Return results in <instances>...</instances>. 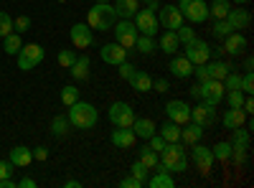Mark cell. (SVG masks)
<instances>
[{
    "label": "cell",
    "mask_w": 254,
    "mask_h": 188,
    "mask_svg": "<svg viewBox=\"0 0 254 188\" xmlns=\"http://www.w3.org/2000/svg\"><path fill=\"white\" fill-rule=\"evenodd\" d=\"M137 3H147V0H137Z\"/></svg>",
    "instance_id": "62"
},
{
    "label": "cell",
    "mask_w": 254,
    "mask_h": 188,
    "mask_svg": "<svg viewBox=\"0 0 254 188\" xmlns=\"http://www.w3.org/2000/svg\"><path fill=\"white\" fill-rule=\"evenodd\" d=\"M69 122H71V127H76V130H92V127H97V122H99V115H97V110H94V104H89V102H74V104H69Z\"/></svg>",
    "instance_id": "2"
},
{
    "label": "cell",
    "mask_w": 254,
    "mask_h": 188,
    "mask_svg": "<svg viewBox=\"0 0 254 188\" xmlns=\"http://www.w3.org/2000/svg\"><path fill=\"white\" fill-rule=\"evenodd\" d=\"M224 89H226V92H229V89H242V74L231 69V71L224 76Z\"/></svg>",
    "instance_id": "40"
},
{
    "label": "cell",
    "mask_w": 254,
    "mask_h": 188,
    "mask_svg": "<svg viewBox=\"0 0 254 188\" xmlns=\"http://www.w3.org/2000/svg\"><path fill=\"white\" fill-rule=\"evenodd\" d=\"M33 158H36V160H46V158H49V148H36V150H33Z\"/></svg>",
    "instance_id": "55"
},
{
    "label": "cell",
    "mask_w": 254,
    "mask_h": 188,
    "mask_svg": "<svg viewBox=\"0 0 254 188\" xmlns=\"http://www.w3.org/2000/svg\"><path fill=\"white\" fill-rule=\"evenodd\" d=\"M145 183L150 186V188H173V186H176V178H173V173L163 171V168H160V163H158L155 173H153V176H147Z\"/></svg>",
    "instance_id": "22"
},
{
    "label": "cell",
    "mask_w": 254,
    "mask_h": 188,
    "mask_svg": "<svg viewBox=\"0 0 254 188\" xmlns=\"http://www.w3.org/2000/svg\"><path fill=\"white\" fill-rule=\"evenodd\" d=\"M226 23L231 26V31H244L252 23V15H249L247 8H231L226 13Z\"/></svg>",
    "instance_id": "19"
},
{
    "label": "cell",
    "mask_w": 254,
    "mask_h": 188,
    "mask_svg": "<svg viewBox=\"0 0 254 188\" xmlns=\"http://www.w3.org/2000/svg\"><path fill=\"white\" fill-rule=\"evenodd\" d=\"M20 46H23V41H20V33H15V31L3 38V51H5L8 56H15V54L20 51Z\"/></svg>",
    "instance_id": "35"
},
{
    "label": "cell",
    "mask_w": 254,
    "mask_h": 188,
    "mask_svg": "<svg viewBox=\"0 0 254 188\" xmlns=\"http://www.w3.org/2000/svg\"><path fill=\"white\" fill-rule=\"evenodd\" d=\"M231 3H237V5H247L249 0H231Z\"/></svg>",
    "instance_id": "60"
},
{
    "label": "cell",
    "mask_w": 254,
    "mask_h": 188,
    "mask_svg": "<svg viewBox=\"0 0 254 188\" xmlns=\"http://www.w3.org/2000/svg\"><path fill=\"white\" fill-rule=\"evenodd\" d=\"M188 92H190V97H193V99H201L206 104H219L224 99V94H226L224 81H219V79H208V81H203V84L190 87Z\"/></svg>",
    "instance_id": "4"
},
{
    "label": "cell",
    "mask_w": 254,
    "mask_h": 188,
    "mask_svg": "<svg viewBox=\"0 0 254 188\" xmlns=\"http://www.w3.org/2000/svg\"><path fill=\"white\" fill-rule=\"evenodd\" d=\"M18 188H36V181L33 178H20L18 181Z\"/></svg>",
    "instance_id": "56"
},
{
    "label": "cell",
    "mask_w": 254,
    "mask_h": 188,
    "mask_svg": "<svg viewBox=\"0 0 254 188\" xmlns=\"http://www.w3.org/2000/svg\"><path fill=\"white\" fill-rule=\"evenodd\" d=\"M229 10H231V0H214V3H208V15H214L216 20L226 18Z\"/></svg>",
    "instance_id": "36"
},
{
    "label": "cell",
    "mask_w": 254,
    "mask_h": 188,
    "mask_svg": "<svg viewBox=\"0 0 254 188\" xmlns=\"http://www.w3.org/2000/svg\"><path fill=\"white\" fill-rule=\"evenodd\" d=\"M147 145H150V148H153L155 153H160V150L165 148V140H163V135H160V132H155L153 137H147Z\"/></svg>",
    "instance_id": "50"
},
{
    "label": "cell",
    "mask_w": 254,
    "mask_h": 188,
    "mask_svg": "<svg viewBox=\"0 0 254 188\" xmlns=\"http://www.w3.org/2000/svg\"><path fill=\"white\" fill-rule=\"evenodd\" d=\"M190 120L198 122L201 127H208V125H214V122H216V104L198 102L196 107H190Z\"/></svg>",
    "instance_id": "14"
},
{
    "label": "cell",
    "mask_w": 254,
    "mask_h": 188,
    "mask_svg": "<svg viewBox=\"0 0 254 188\" xmlns=\"http://www.w3.org/2000/svg\"><path fill=\"white\" fill-rule=\"evenodd\" d=\"M8 33H13V18L0 10V38H5Z\"/></svg>",
    "instance_id": "45"
},
{
    "label": "cell",
    "mask_w": 254,
    "mask_h": 188,
    "mask_svg": "<svg viewBox=\"0 0 254 188\" xmlns=\"http://www.w3.org/2000/svg\"><path fill=\"white\" fill-rule=\"evenodd\" d=\"M206 66H208V71H211V79H219V81H224V76L234 69L229 64V61H221V59H216V61H206Z\"/></svg>",
    "instance_id": "29"
},
{
    "label": "cell",
    "mask_w": 254,
    "mask_h": 188,
    "mask_svg": "<svg viewBox=\"0 0 254 188\" xmlns=\"http://www.w3.org/2000/svg\"><path fill=\"white\" fill-rule=\"evenodd\" d=\"M94 3H112V0H94Z\"/></svg>",
    "instance_id": "61"
},
{
    "label": "cell",
    "mask_w": 254,
    "mask_h": 188,
    "mask_svg": "<svg viewBox=\"0 0 254 188\" xmlns=\"http://www.w3.org/2000/svg\"><path fill=\"white\" fill-rule=\"evenodd\" d=\"M13 165H18V168H28V165L33 163V150L26 148V145H15V148L10 150V158H8Z\"/></svg>",
    "instance_id": "24"
},
{
    "label": "cell",
    "mask_w": 254,
    "mask_h": 188,
    "mask_svg": "<svg viewBox=\"0 0 254 188\" xmlns=\"http://www.w3.org/2000/svg\"><path fill=\"white\" fill-rule=\"evenodd\" d=\"M117 71H120V76H122V79H130V76H132V71H135V66L125 59L122 64H117Z\"/></svg>",
    "instance_id": "51"
},
{
    "label": "cell",
    "mask_w": 254,
    "mask_h": 188,
    "mask_svg": "<svg viewBox=\"0 0 254 188\" xmlns=\"http://www.w3.org/2000/svg\"><path fill=\"white\" fill-rule=\"evenodd\" d=\"M176 36H178V41H181V46H186V44H190V41L196 38V28H190V26H181V28L176 31Z\"/></svg>",
    "instance_id": "42"
},
{
    "label": "cell",
    "mask_w": 254,
    "mask_h": 188,
    "mask_svg": "<svg viewBox=\"0 0 254 188\" xmlns=\"http://www.w3.org/2000/svg\"><path fill=\"white\" fill-rule=\"evenodd\" d=\"M135 49L140 51V54H153L155 49H158V44H155V38L153 36H142V33H137V41H135Z\"/></svg>",
    "instance_id": "37"
},
{
    "label": "cell",
    "mask_w": 254,
    "mask_h": 188,
    "mask_svg": "<svg viewBox=\"0 0 254 188\" xmlns=\"http://www.w3.org/2000/svg\"><path fill=\"white\" fill-rule=\"evenodd\" d=\"M183 56L190 61V64H206V61L211 59V46L206 44V41H201L198 36L190 41V44H186V51H183Z\"/></svg>",
    "instance_id": "10"
},
{
    "label": "cell",
    "mask_w": 254,
    "mask_h": 188,
    "mask_svg": "<svg viewBox=\"0 0 254 188\" xmlns=\"http://www.w3.org/2000/svg\"><path fill=\"white\" fill-rule=\"evenodd\" d=\"M190 160L196 163V168L203 176H208L211 168H214V153H211V148H206V145H201V142L190 145Z\"/></svg>",
    "instance_id": "11"
},
{
    "label": "cell",
    "mask_w": 254,
    "mask_h": 188,
    "mask_svg": "<svg viewBox=\"0 0 254 188\" xmlns=\"http://www.w3.org/2000/svg\"><path fill=\"white\" fill-rule=\"evenodd\" d=\"M59 3H66V0H59Z\"/></svg>",
    "instance_id": "63"
},
{
    "label": "cell",
    "mask_w": 254,
    "mask_h": 188,
    "mask_svg": "<svg viewBox=\"0 0 254 188\" xmlns=\"http://www.w3.org/2000/svg\"><path fill=\"white\" fill-rule=\"evenodd\" d=\"M76 99H79V89H76L74 84H69V87L61 89V102L66 104V107H69V104H74Z\"/></svg>",
    "instance_id": "43"
},
{
    "label": "cell",
    "mask_w": 254,
    "mask_h": 188,
    "mask_svg": "<svg viewBox=\"0 0 254 188\" xmlns=\"http://www.w3.org/2000/svg\"><path fill=\"white\" fill-rule=\"evenodd\" d=\"M135 28H137V33H142V36H158V13L155 10H150V8H142V10H137L135 13Z\"/></svg>",
    "instance_id": "9"
},
{
    "label": "cell",
    "mask_w": 254,
    "mask_h": 188,
    "mask_svg": "<svg viewBox=\"0 0 254 188\" xmlns=\"http://www.w3.org/2000/svg\"><path fill=\"white\" fill-rule=\"evenodd\" d=\"M137 8H140L137 0H117V3H115V13H117V18H135Z\"/></svg>",
    "instance_id": "31"
},
{
    "label": "cell",
    "mask_w": 254,
    "mask_h": 188,
    "mask_svg": "<svg viewBox=\"0 0 254 188\" xmlns=\"http://www.w3.org/2000/svg\"><path fill=\"white\" fill-rule=\"evenodd\" d=\"M224 54H229V56H239V54H244L247 51V38L242 36V31H231L226 38H224Z\"/></svg>",
    "instance_id": "17"
},
{
    "label": "cell",
    "mask_w": 254,
    "mask_h": 188,
    "mask_svg": "<svg viewBox=\"0 0 254 188\" xmlns=\"http://www.w3.org/2000/svg\"><path fill=\"white\" fill-rule=\"evenodd\" d=\"M130 171H132V176H135V178H140L142 183L147 181V176H150V168H147V165H145L142 160H135Z\"/></svg>",
    "instance_id": "44"
},
{
    "label": "cell",
    "mask_w": 254,
    "mask_h": 188,
    "mask_svg": "<svg viewBox=\"0 0 254 188\" xmlns=\"http://www.w3.org/2000/svg\"><path fill=\"white\" fill-rule=\"evenodd\" d=\"M221 125H224L226 130L244 127V125H247V115H244V110H234V107H229V110L224 112V117H221Z\"/></svg>",
    "instance_id": "25"
},
{
    "label": "cell",
    "mask_w": 254,
    "mask_h": 188,
    "mask_svg": "<svg viewBox=\"0 0 254 188\" xmlns=\"http://www.w3.org/2000/svg\"><path fill=\"white\" fill-rule=\"evenodd\" d=\"M160 135L165 142H181V125H176L173 120H168L160 125Z\"/></svg>",
    "instance_id": "32"
},
{
    "label": "cell",
    "mask_w": 254,
    "mask_h": 188,
    "mask_svg": "<svg viewBox=\"0 0 254 188\" xmlns=\"http://www.w3.org/2000/svg\"><path fill=\"white\" fill-rule=\"evenodd\" d=\"M252 66H254V61H252V56H247L244 59V71H252Z\"/></svg>",
    "instance_id": "59"
},
{
    "label": "cell",
    "mask_w": 254,
    "mask_h": 188,
    "mask_svg": "<svg viewBox=\"0 0 254 188\" xmlns=\"http://www.w3.org/2000/svg\"><path fill=\"white\" fill-rule=\"evenodd\" d=\"M201 135H203V127L198 122L188 120L186 125H181V142L183 145H193V142H201Z\"/></svg>",
    "instance_id": "21"
},
{
    "label": "cell",
    "mask_w": 254,
    "mask_h": 188,
    "mask_svg": "<svg viewBox=\"0 0 254 188\" xmlns=\"http://www.w3.org/2000/svg\"><path fill=\"white\" fill-rule=\"evenodd\" d=\"M69 127H71V122H69V117H64V115H56L51 120V135L54 137H66Z\"/></svg>",
    "instance_id": "34"
},
{
    "label": "cell",
    "mask_w": 254,
    "mask_h": 188,
    "mask_svg": "<svg viewBox=\"0 0 254 188\" xmlns=\"http://www.w3.org/2000/svg\"><path fill=\"white\" fill-rule=\"evenodd\" d=\"M112 31H115V41L122 46V49H135V41H137V28H135V23L130 18H120L117 23L112 26Z\"/></svg>",
    "instance_id": "7"
},
{
    "label": "cell",
    "mask_w": 254,
    "mask_h": 188,
    "mask_svg": "<svg viewBox=\"0 0 254 188\" xmlns=\"http://www.w3.org/2000/svg\"><path fill=\"white\" fill-rule=\"evenodd\" d=\"M158 23L165 31H178L183 26V15H181L178 5H160L158 8Z\"/></svg>",
    "instance_id": "12"
},
{
    "label": "cell",
    "mask_w": 254,
    "mask_h": 188,
    "mask_svg": "<svg viewBox=\"0 0 254 188\" xmlns=\"http://www.w3.org/2000/svg\"><path fill=\"white\" fill-rule=\"evenodd\" d=\"M13 31H15V33L31 31V18H28V15H18V18L13 20Z\"/></svg>",
    "instance_id": "46"
},
{
    "label": "cell",
    "mask_w": 254,
    "mask_h": 188,
    "mask_svg": "<svg viewBox=\"0 0 254 188\" xmlns=\"http://www.w3.org/2000/svg\"><path fill=\"white\" fill-rule=\"evenodd\" d=\"M211 153H214V160H229L231 158V142H226V140H221V142H216L214 148H211Z\"/></svg>",
    "instance_id": "38"
},
{
    "label": "cell",
    "mask_w": 254,
    "mask_h": 188,
    "mask_svg": "<svg viewBox=\"0 0 254 188\" xmlns=\"http://www.w3.org/2000/svg\"><path fill=\"white\" fill-rule=\"evenodd\" d=\"M158 158H160V168L168 173H183L188 168V155L181 142H165V148L158 153Z\"/></svg>",
    "instance_id": "1"
},
{
    "label": "cell",
    "mask_w": 254,
    "mask_h": 188,
    "mask_svg": "<svg viewBox=\"0 0 254 188\" xmlns=\"http://www.w3.org/2000/svg\"><path fill=\"white\" fill-rule=\"evenodd\" d=\"M165 115H168V120H173L176 125H186L190 120V104L183 102V99H171L165 104Z\"/></svg>",
    "instance_id": "13"
},
{
    "label": "cell",
    "mask_w": 254,
    "mask_h": 188,
    "mask_svg": "<svg viewBox=\"0 0 254 188\" xmlns=\"http://www.w3.org/2000/svg\"><path fill=\"white\" fill-rule=\"evenodd\" d=\"M132 132H135L137 137L147 140V137H153V135L158 132V125H155L150 117H135V122H132Z\"/></svg>",
    "instance_id": "23"
},
{
    "label": "cell",
    "mask_w": 254,
    "mask_h": 188,
    "mask_svg": "<svg viewBox=\"0 0 254 188\" xmlns=\"http://www.w3.org/2000/svg\"><path fill=\"white\" fill-rule=\"evenodd\" d=\"M127 81H130V87L135 89V92H150L153 89V76L150 74H147V71H132V76L130 79H127Z\"/></svg>",
    "instance_id": "27"
},
{
    "label": "cell",
    "mask_w": 254,
    "mask_h": 188,
    "mask_svg": "<svg viewBox=\"0 0 254 188\" xmlns=\"http://www.w3.org/2000/svg\"><path fill=\"white\" fill-rule=\"evenodd\" d=\"M44 56H46V51H44V46H38V44L20 46V51L15 54L18 69H20V71H31V69H36L41 61H44Z\"/></svg>",
    "instance_id": "5"
},
{
    "label": "cell",
    "mask_w": 254,
    "mask_h": 188,
    "mask_svg": "<svg viewBox=\"0 0 254 188\" xmlns=\"http://www.w3.org/2000/svg\"><path fill=\"white\" fill-rule=\"evenodd\" d=\"M242 92L244 94H254V74L252 71H244L242 74Z\"/></svg>",
    "instance_id": "48"
},
{
    "label": "cell",
    "mask_w": 254,
    "mask_h": 188,
    "mask_svg": "<svg viewBox=\"0 0 254 188\" xmlns=\"http://www.w3.org/2000/svg\"><path fill=\"white\" fill-rule=\"evenodd\" d=\"M74 59H76V51H71V49H64V51H59V56H56L59 66H64V69H69V66L74 64Z\"/></svg>",
    "instance_id": "41"
},
{
    "label": "cell",
    "mask_w": 254,
    "mask_h": 188,
    "mask_svg": "<svg viewBox=\"0 0 254 188\" xmlns=\"http://www.w3.org/2000/svg\"><path fill=\"white\" fill-rule=\"evenodd\" d=\"M99 56H102L104 64L117 66V64H122V61L127 59V49H122L117 41H112V44H104V46L99 49Z\"/></svg>",
    "instance_id": "16"
},
{
    "label": "cell",
    "mask_w": 254,
    "mask_h": 188,
    "mask_svg": "<svg viewBox=\"0 0 254 188\" xmlns=\"http://www.w3.org/2000/svg\"><path fill=\"white\" fill-rule=\"evenodd\" d=\"M89 64H92V61H89V56H76L74 59V64L69 66V74L76 79V81H87L89 79Z\"/></svg>",
    "instance_id": "26"
},
{
    "label": "cell",
    "mask_w": 254,
    "mask_h": 188,
    "mask_svg": "<svg viewBox=\"0 0 254 188\" xmlns=\"http://www.w3.org/2000/svg\"><path fill=\"white\" fill-rule=\"evenodd\" d=\"M247 155H249V150H234V148H231V158L229 160H234L237 168H244V165H247Z\"/></svg>",
    "instance_id": "49"
},
{
    "label": "cell",
    "mask_w": 254,
    "mask_h": 188,
    "mask_svg": "<svg viewBox=\"0 0 254 188\" xmlns=\"http://www.w3.org/2000/svg\"><path fill=\"white\" fill-rule=\"evenodd\" d=\"M0 188H18V181H13V178H0Z\"/></svg>",
    "instance_id": "57"
},
{
    "label": "cell",
    "mask_w": 254,
    "mask_h": 188,
    "mask_svg": "<svg viewBox=\"0 0 254 188\" xmlns=\"http://www.w3.org/2000/svg\"><path fill=\"white\" fill-rule=\"evenodd\" d=\"M153 89L155 92H168V89H171V84H168V79H153Z\"/></svg>",
    "instance_id": "54"
},
{
    "label": "cell",
    "mask_w": 254,
    "mask_h": 188,
    "mask_svg": "<svg viewBox=\"0 0 254 188\" xmlns=\"http://www.w3.org/2000/svg\"><path fill=\"white\" fill-rule=\"evenodd\" d=\"M229 33H231V26L226 23V18H219L216 23H214V28H211V36H214L216 41H219V38L224 41V38H226Z\"/></svg>",
    "instance_id": "39"
},
{
    "label": "cell",
    "mask_w": 254,
    "mask_h": 188,
    "mask_svg": "<svg viewBox=\"0 0 254 188\" xmlns=\"http://www.w3.org/2000/svg\"><path fill=\"white\" fill-rule=\"evenodd\" d=\"M137 160H142L150 171H155V168H158V163H160L158 153L150 148V145H140V148H137Z\"/></svg>",
    "instance_id": "30"
},
{
    "label": "cell",
    "mask_w": 254,
    "mask_h": 188,
    "mask_svg": "<svg viewBox=\"0 0 254 188\" xmlns=\"http://www.w3.org/2000/svg\"><path fill=\"white\" fill-rule=\"evenodd\" d=\"M107 117H110V122L115 125V127H132V122H135V110H132L127 102H112Z\"/></svg>",
    "instance_id": "8"
},
{
    "label": "cell",
    "mask_w": 254,
    "mask_h": 188,
    "mask_svg": "<svg viewBox=\"0 0 254 188\" xmlns=\"http://www.w3.org/2000/svg\"><path fill=\"white\" fill-rule=\"evenodd\" d=\"M178 10L183 15V20H190V23H203L208 20V3L206 0H181Z\"/></svg>",
    "instance_id": "6"
},
{
    "label": "cell",
    "mask_w": 254,
    "mask_h": 188,
    "mask_svg": "<svg viewBox=\"0 0 254 188\" xmlns=\"http://www.w3.org/2000/svg\"><path fill=\"white\" fill-rule=\"evenodd\" d=\"M145 183L140 181V178H135V176H130V178H122L120 181V188H142Z\"/></svg>",
    "instance_id": "52"
},
{
    "label": "cell",
    "mask_w": 254,
    "mask_h": 188,
    "mask_svg": "<svg viewBox=\"0 0 254 188\" xmlns=\"http://www.w3.org/2000/svg\"><path fill=\"white\" fill-rule=\"evenodd\" d=\"M69 36H71L74 49H89L94 44V33H92V28L87 23H74L71 31H69Z\"/></svg>",
    "instance_id": "15"
},
{
    "label": "cell",
    "mask_w": 254,
    "mask_h": 188,
    "mask_svg": "<svg viewBox=\"0 0 254 188\" xmlns=\"http://www.w3.org/2000/svg\"><path fill=\"white\" fill-rule=\"evenodd\" d=\"M178 49H181V41H178L176 31H163V36H160V51L168 54V56H173V54H178Z\"/></svg>",
    "instance_id": "28"
},
{
    "label": "cell",
    "mask_w": 254,
    "mask_h": 188,
    "mask_svg": "<svg viewBox=\"0 0 254 188\" xmlns=\"http://www.w3.org/2000/svg\"><path fill=\"white\" fill-rule=\"evenodd\" d=\"M117 23V13L112 3H94V8H89L87 13V26L97 28V31H112V26Z\"/></svg>",
    "instance_id": "3"
},
{
    "label": "cell",
    "mask_w": 254,
    "mask_h": 188,
    "mask_svg": "<svg viewBox=\"0 0 254 188\" xmlns=\"http://www.w3.org/2000/svg\"><path fill=\"white\" fill-rule=\"evenodd\" d=\"M81 183L76 181V178H69V181H64V188H79Z\"/></svg>",
    "instance_id": "58"
},
{
    "label": "cell",
    "mask_w": 254,
    "mask_h": 188,
    "mask_svg": "<svg viewBox=\"0 0 254 188\" xmlns=\"http://www.w3.org/2000/svg\"><path fill=\"white\" fill-rule=\"evenodd\" d=\"M190 76H196V79H198V84H203V81L211 79V71H208L206 64H196V66H193V74H190Z\"/></svg>",
    "instance_id": "47"
},
{
    "label": "cell",
    "mask_w": 254,
    "mask_h": 188,
    "mask_svg": "<svg viewBox=\"0 0 254 188\" xmlns=\"http://www.w3.org/2000/svg\"><path fill=\"white\" fill-rule=\"evenodd\" d=\"M15 171V165L10 160H0V178H10Z\"/></svg>",
    "instance_id": "53"
},
{
    "label": "cell",
    "mask_w": 254,
    "mask_h": 188,
    "mask_svg": "<svg viewBox=\"0 0 254 188\" xmlns=\"http://www.w3.org/2000/svg\"><path fill=\"white\" fill-rule=\"evenodd\" d=\"M168 69H171V74L176 79H188L190 74H193V64H190L186 56H176V54L171 59V64H168Z\"/></svg>",
    "instance_id": "20"
},
{
    "label": "cell",
    "mask_w": 254,
    "mask_h": 188,
    "mask_svg": "<svg viewBox=\"0 0 254 188\" xmlns=\"http://www.w3.org/2000/svg\"><path fill=\"white\" fill-rule=\"evenodd\" d=\"M231 132H234V137H231V148L234 150H249V127H237Z\"/></svg>",
    "instance_id": "33"
},
{
    "label": "cell",
    "mask_w": 254,
    "mask_h": 188,
    "mask_svg": "<svg viewBox=\"0 0 254 188\" xmlns=\"http://www.w3.org/2000/svg\"><path fill=\"white\" fill-rule=\"evenodd\" d=\"M112 145L120 150H127V148H132V145L137 142V135L132 132V127H115L112 130Z\"/></svg>",
    "instance_id": "18"
}]
</instances>
